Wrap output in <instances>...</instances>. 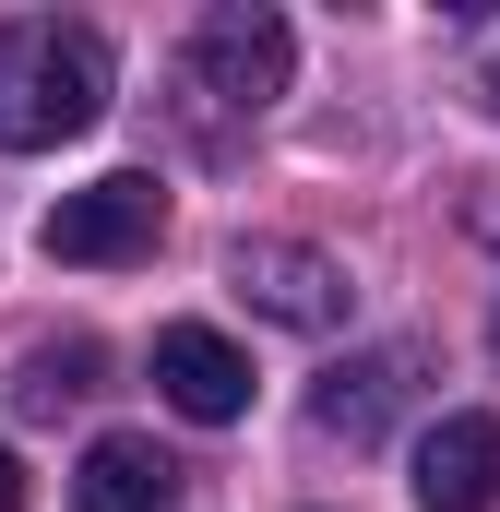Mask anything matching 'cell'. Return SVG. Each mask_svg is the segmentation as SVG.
Instances as JSON below:
<instances>
[{
  "label": "cell",
  "instance_id": "obj_11",
  "mask_svg": "<svg viewBox=\"0 0 500 512\" xmlns=\"http://www.w3.org/2000/svg\"><path fill=\"white\" fill-rule=\"evenodd\" d=\"M489 108H500V48H489Z\"/></svg>",
  "mask_w": 500,
  "mask_h": 512
},
{
  "label": "cell",
  "instance_id": "obj_6",
  "mask_svg": "<svg viewBox=\"0 0 500 512\" xmlns=\"http://www.w3.org/2000/svg\"><path fill=\"white\" fill-rule=\"evenodd\" d=\"M417 512H500V417H441L417 441Z\"/></svg>",
  "mask_w": 500,
  "mask_h": 512
},
{
  "label": "cell",
  "instance_id": "obj_1",
  "mask_svg": "<svg viewBox=\"0 0 500 512\" xmlns=\"http://www.w3.org/2000/svg\"><path fill=\"white\" fill-rule=\"evenodd\" d=\"M96 120H108V36L60 12L0 24V155H48Z\"/></svg>",
  "mask_w": 500,
  "mask_h": 512
},
{
  "label": "cell",
  "instance_id": "obj_3",
  "mask_svg": "<svg viewBox=\"0 0 500 512\" xmlns=\"http://www.w3.org/2000/svg\"><path fill=\"white\" fill-rule=\"evenodd\" d=\"M155 239H167V191H155L143 167H108V179L60 191V203L36 215V251L48 262H143Z\"/></svg>",
  "mask_w": 500,
  "mask_h": 512
},
{
  "label": "cell",
  "instance_id": "obj_8",
  "mask_svg": "<svg viewBox=\"0 0 500 512\" xmlns=\"http://www.w3.org/2000/svg\"><path fill=\"white\" fill-rule=\"evenodd\" d=\"M167 501H179V465H167L143 429L84 441V465H72V512H167Z\"/></svg>",
  "mask_w": 500,
  "mask_h": 512
},
{
  "label": "cell",
  "instance_id": "obj_10",
  "mask_svg": "<svg viewBox=\"0 0 500 512\" xmlns=\"http://www.w3.org/2000/svg\"><path fill=\"white\" fill-rule=\"evenodd\" d=\"M0 512H24V465H12V441H0Z\"/></svg>",
  "mask_w": 500,
  "mask_h": 512
},
{
  "label": "cell",
  "instance_id": "obj_7",
  "mask_svg": "<svg viewBox=\"0 0 500 512\" xmlns=\"http://www.w3.org/2000/svg\"><path fill=\"white\" fill-rule=\"evenodd\" d=\"M405 382H417V358H405V346H370V358L322 370V393H310V429L358 453V441H381V429H393V405H405Z\"/></svg>",
  "mask_w": 500,
  "mask_h": 512
},
{
  "label": "cell",
  "instance_id": "obj_5",
  "mask_svg": "<svg viewBox=\"0 0 500 512\" xmlns=\"http://www.w3.org/2000/svg\"><path fill=\"white\" fill-rule=\"evenodd\" d=\"M155 393H167L179 417L227 429V417H250V358L215 334V322H167V334H155Z\"/></svg>",
  "mask_w": 500,
  "mask_h": 512
},
{
  "label": "cell",
  "instance_id": "obj_12",
  "mask_svg": "<svg viewBox=\"0 0 500 512\" xmlns=\"http://www.w3.org/2000/svg\"><path fill=\"white\" fill-rule=\"evenodd\" d=\"M489 346H500V310H489Z\"/></svg>",
  "mask_w": 500,
  "mask_h": 512
},
{
  "label": "cell",
  "instance_id": "obj_4",
  "mask_svg": "<svg viewBox=\"0 0 500 512\" xmlns=\"http://www.w3.org/2000/svg\"><path fill=\"white\" fill-rule=\"evenodd\" d=\"M227 286H239V310L286 322V334H334V322L358 310L346 262L310 251V239H239V251H227Z\"/></svg>",
  "mask_w": 500,
  "mask_h": 512
},
{
  "label": "cell",
  "instance_id": "obj_9",
  "mask_svg": "<svg viewBox=\"0 0 500 512\" xmlns=\"http://www.w3.org/2000/svg\"><path fill=\"white\" fill-rule=\"evenodd\" d=\"M96 393V346H36L24 370H12V405L24 417H60V405H84Z\"/></svg>",
  "mask_w": 500,
  "mask_h": 512
},
{
  "label": "cell",
  "instance_id": "obj_2",
  "mask_svg": "<svg viewBox=\"0 0 500 512\" xmlns=\"http://www.w3.org/2000/svg\"><path fill=\"white\" fill-rule=\"evenodd\" d=\"M286 72H298V36H286V12H262V0L203 12L191 48H179V96H191L215 131H227V120H262V108L286 96Z\"/></svg>",
  "mask_w": 500,
  "mask_h": 512
}]
</instances>
